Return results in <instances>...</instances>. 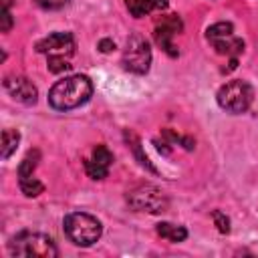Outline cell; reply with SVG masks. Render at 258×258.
I'll use <instances>...</instances> for the list:
<instances>
[{"label":"cell","mask_w":258,"mask_h":258,"mask_svg":"<svg viewBox=\"0 0 258 258\" xmlns=\"http://www.w3.org/2000/svg\"><path fill=\"white\" fill-rule=\"evenodd\" d=\"M93 95V83L85 75H73L56 81L48 91V103L56 111H71L81 107Z\"/></svg>","instance_id":"cell-1"},{"label":"cell","mask_w":258,"mask_h":258,"mask_svg":"<svg viewBox=\"0 0 258 258\" xmlns=\"http://www.w3.org/2000/svg\"><path fill=\"white\" fill-rule=\"evenodd\" d=\"M62 228H64L67 238L75 246H81V248L93 246L103 234L101 222L95 216L87 214V212H71V214H67L64 220H62Z\"/></svg>","instance_id":"cell-2"},{"label":"cell","mask_w":258,"mask_h":258,"mask_svg":"<svg viewBox=\"0 0 258 258\" xmlns=\"http://www.w3.org/2000/svg\"><path fill=\"white\" fill-rule=\"evenodd\" d=\"M8 250L12 256H38V258H56L58 250L54 246V240L48 238L46 234H38V232H20L16 234L10 244Z\"/></svg>","instance_id":"cell-3"},{"label":"cell","mask_w":258,"mask_h":258,"mask_svg":"<svg viewBox=\"0 0 258 258\" xmlns=\"http://www.w3.org/2000/svg\"><path fill=\"white\" fill-rule=\"evenodd\" d=\"M252 97H254L252 87L242 79H236V81H230V83L222 85L218 95H216L218 105L224 111L234 113V115L244 113L252 105Z\"/></svg>","instance_id":"cell-4"},{"label":"cell","mask_w":258,"mask_h":258,"mask_svg":"<svg viewBox=\"0 0 258 258\" xmlns=\"http://www.w3.org/2000/svg\"><path fill=\"white\" fill-rule=\"evenodd\" d=\"M127 204L137 210V212H147V214H161L167 210L169 202L163 196V191L155 185H139L127 194Z\"/></svg>","instance_id":"cell-5"},{"label":"cell","mask_w":258,"mask_h":258,"mask_svg":"<svg viewBox=\"0 0 258 258\" xmlns=\"http://www.w3.org/2000/svg\"><path fill=\"white\" fill-rule=\"evenodd\" d=\"M151 64L149 42L141 34H131L123 50V67L135 75H145Z\"/></svg>","instance_id":"cell-6"},{"label":"cell","mask_w":258,"mask_h":258,"mask_svg":"<svg viewBox=\"0 0 258 258\" xmlns=\"http://www.w3.org/2000/svg\"><path fill=\"white\" fill-rule=\"evenodd\" d=\"M36 52L48 56H71L75 52V38L71 32H52L36 42Z\"/></svg>","instance_id":"cell-7"},{"label":"cell","mask_w":258,"mask_h":258,"mask_svg":"<svg viewBox=\"0 0 258 258\" xmlns=\"http://www.w3.org/2000/svg\"><path fill=\"white\" fill-rule=\"evenodd\" d=\"M4 89L10 93V97H14L22 105H34L36 103L38 91L26 77H20V75L4 77Z\"/></svg>","instance_id":"cell-8"},{"label":"cell","mask_w":258,"mask_h":258,"mask_svg":"<svg viewBox=\"0 0 258 258\" xmlns=\"http://www.w3.org/2000/svg\"><path fill=\"white\" fill-rule=\"evenodd\" d=\"M183 28V24H181V20L175 16V14H171V16H167V18H163L161 20V24H157L155 26V32H153V36H155V42L169 54V56H177V48L173 46V42H171V36L173 34H177L179 30Z\"/></svg>","instance_id":"cell-9"},{"label":"cell","mask_w":258,"mask_h":258,"mask_svg":"<svg viewBox=\"0 0 258 258\" xmlns=\"http://www.w3.org/2000/svg\"><path fill=\"white\" fill-rule=\"evenodd\" d=\"M113 163V153L109 151L107 145H97L93 149V155L85 159V169L91 179H103L109 173V167Z\"/></svg>","instance_id":"cell-10"},{"label":"cell","mask_w":258,"mask_h":258,"mask_svg":"<svg viewBox=\"0 0 258 258\" xmlns=\"http://www.w3.org/2000/svg\"><path fill=\"white\" fill-rule=\"evenodd\" d=\"M127 8L135 18H141L153 10H165L167 0H127Z\"/></svg>","instance_id":"cell-11"},{"label":"cell","mask_w":258,"mask_h":258,"mask_svg":"<svg viewBox=\"0 0 258 258\" xmlns=\"http://www.w3.org/2000/svg\"><path fill=\"white\" fill-rule=\"evenodd\" d=\"M216 48V52L220 54H230V56H236L244 50V40L242 38H236V36H226V38H216V40H210Z\"/></svg>","instance_id":"cell-12"},{"label":"cell","mask_w":258,"mask_h":258,"mask_svg":"<svg viewBox=\"0 0 258 258\" xmlns=\"http://www.w3.org/2000/svg\"><path fill=\"white\" fill-rule=\"evenodd\" d=\"M157 234L169 242H183L187 238V230L183 226H175L169 222H161L157 224Z\"/></svg>","instance_id":"cell-13"},{"label":"cell","mask_w":258,"mask_h":258,"mask_svg":"<svg viewBox=\"0 0 258 258\" xmlns=\"http://www.w3.org/2000/svg\"><path fill=\"white\" fill-rule=\"evenodd\" d=\"M18 141H20V133L14 131V129H4L2 131V157L8 159L12 155V151L18 147Z\"/></svg>","instance_id":"cell-14"},{"label":"cell","mask_w":258,"mask_h":258,"mask_svg":"<svg viewBox=\"0 0 258 258\" xmlns=\"http://www.w3.org/2000/svg\"><path fill=\"white\" fill-rule=\"evenodd\" d=\"M38 159H40V153H38L36 149L28 151L26 157H24V159L20 161V165H18V177H20V179H24V177H32V171H34Z\"/></svg>","instance_id":"cell-15"},{"label":"cell","mask_w":258,"mask_h":258,"mask_svg":"<svg viewBox=\"0 0 258 258\" xmlns=\"http://www.w3.org/2000/svg\"><path fill=\"white\" fill-rule=\"evenodd\" d=\"M206 36H208V40H216V38L234 36V26H232V22H216V24L208 26Z\"/></svg>","instance_id":"cell-16"},{"label":"cell","mask_w":258,"mask_h":258,"mask_svg":"<svg viewBox=\"0 0 258 258\" xmlns=\"http://www.w3.org/2000/svg\"><path fill=\"white\" fill-rule=\"evenodd\" d=\"M125 137H127V141H131V149H133V153H135V157H137V161L143 165V167H147L149 171H153L155 173V167L149 163V159H147V155L141 151V145H139V139L133 135V133H125Z\"/></svg>","instance_id":"cell-17"},{"label":"cell","mask_w":258,"mask_h":258,"mask_svg":"<svg viewBox=\"0 0 258 258\" xmlns=\"http://www.w3.org/2000/svg\"><path fill=\"white\" fill-rule=\"evenodd\" d=\"M20 189H22L24 196H28V198H36V196L42 194L44 185H42L36 177H24V179H20Z\"/></svg>","instance_id":"cell-18"},{"label":"cell","mask_w":258,"mask_h":258,"mask_svg":"<svg viewBox=\"0 0 258 258\" xmlns=\"http://www.w3.org/2000/svg\"><path fill=\"white\" fill-rule=\"evenodd\" d=\"M69 69H71V64H69L67 56H48V71L50 73H62Z\"/></svg>","instance_id":"cell-19"},{"label":"cell","mask_w":258,"mask_h":258,"mask_svg":"<svg viewBox=\"0 0 258 258\" xmlns=\"http://www.w3.org/2000/svg\"><path fill=\"white\" fill-rule=\"evenodd\" d=\"M212 218H214V222H216V226H218V230L222 234H228L230 232V220H228L226 214H222L220 210H214L212 212Z\"/></svg>","instance_id":"cell-20"},{"label":"cell","mask_w":258,"mask_h":258,"mask_svg":"<svg viewBox=\"0 0 258 258\" xmlns=\"http://www.w3.org/2000/svg\"><path fill=\"white\" fill-rule=\"evenodd\" d=\"M12 14H10V8H2L0 10V30L2 32H8L12 28Z\"/></svg>","instance_id":"cell-21"},{"label":"cell","mask_w":258,"mask_h":258,"mask_svg":"<svg viewBox=\"0 0 258 258\" xmlns=\"http://www.w3.org/2000/svg\"><path fill=\"white\" fill-rule=\"evenodd\" d=\"M40 8H44V10H58V8H62V6H67L69 4V0H34Z\"/></svg>","instance_id":"cell-22"},{"label":"cell","mask_w":258,"mask_h":258,"mask_svg":"<svg viewBox=\"0 0 258 258\" xmlns=\"http://www.w3.org/2000/svg\"><path fill=\"white\" fill-rule=\"evenodd\" d=\"M113 48H115V42L109 40V38H103V40L99 42V50H101V52H111Z\"/></svg>","instance_id":"cell-23"},{"label":"cell","mask_w":258,"mask_h":258,"mask_svg":"<svg viewBox=\"0 0 258 258\" xmlns=\"http://www.w3.org/2000/svg\"><path fill=\"white\" fill-rule=\"evenodd\" d=\"M179 143H181L187 151H191V149H194V145H196V141H194L191 137H181V139H179Z\"/></svg>","instance_id":"cell-24"},{"label":"cell","mask_w":258,"mask_h":258,"mask_svg":"<svg viewBox=\"0 0 258 258\" xmlns=\"http://www.w3.org/2000/svg\"><path fill=\"white\" fill-rule=\"evenodd\" d=\"M10 4H12V0H2V8H10Z\"/></svg>","instance_id":"cell-25"}]
</instances>
